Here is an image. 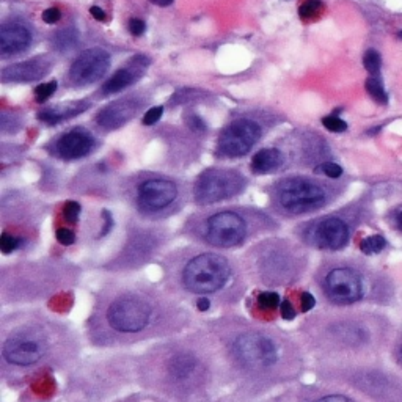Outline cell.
<instances>
[{"label":"cell","instance_id":"1","mask_svg":"<svg viewBox=\"0 0 402 402\" xmlns=\"http://www.w3.org/2000/svg\"><path fill=\"white\" fill-rule=\"evenodd\" d=\"M231 269L228 261L220 254L205 253L190 259L185 265L183 279L188 290L197 294L219 291L226 285Z\"/></svg>","mask_w":402,"mask_h":402},{"label":"cell","instance_id":"2","mask_svg":"<svg viewBox=\"0 0 402 402\" xmlns=\"http://www.w3.org/2000/svg\"><path fill=\"white\" fill-rule=\"evenodd\" d=\"M245 181L242 174L234 170H208L198 179L195 185V198L203 205H211L215 201H222L225 198L234 197L243 189Z\"/></svg>","mask_w":402,"mask_h":402},{"label":"cell","instance_id":"3","mask_svg":"<svg viewBox=\"0 0 402 402\" xmlns=\"http://www.w3.org/2000/svg\"><path fill=\"white\" fill-rule=\"evenodd\" d=\"M279 200L286 211L300 214L319 208L325 201V192L313 181L292 178L280 185Z\"/></svg>","mask_w":402,"mask_h":402},{"label":"cell","instance_id":"4","mask_svg":"<svg viewBox=\"0 0 402 402\" xmlns=\"http://www.w3.org/2000/svg\"><path fill=\"white\" fill-rule=\"evenodd\" d=\"M109 324L118 332L135 333L143 330L151 319V307L137 297L115 300L107 311Z\"/></svg>","mask_w":402,"mask_h":402},{"label":"cell","instance_id":"5","mask_svg":"<svg viewBox=\"0 0 402 402\" xmlns=\"http://www.w3.org/2000/svg\"><path fill=\"white\" fill-rule=\"evenodd\" d=\"M261 137L259 124L248 118H239L223 129L219 139V151L226 157H241L250 151Z\"/></svg>","mask_w":402,"mask_h":402},{"label":"cell","instance_id":"6","mask_svg":"<svg viewBox=\"0 0 402 402\" xmlns=\"http://www.w3.org/2000/svg\"><path fill=\"white\" fill-rule=\"evenodd\" d=\"M247 223L239 214L225 211L212 215L206 223V239L215 247H234L245 239Z\"/></svg>","mask_w":402,"mask_h":402},{"label":"cell","instance_id":"7","mask_svg":"<svg viewBox=\"0 0 402 402\" xmlns=\"http://www.w3.org/2000/svg\"><path fill=\"white\" fill-rule=\"evenodd\" d=\"M234 352L247 366H270L279 360L275 344L258 333H247L236 339Z\"/></svg>","mask_w":402,"mask_h":402},{"label":"cell","instance_id":"8","mask_svg":"<svg viewBox=\"0 0 402 402\" xmlns=\"http://www.w3.org/2000/svg\"><path fill=\"white\" fill-rule=\"evenodd\" d=\"M110 68V55L104 49L94 48L83 52L72 61L70 68V79L72 83L90 85L98 82Z\"/></svg>","mask_w":402,"mask_h":402},{"label":"cell","instance_id":"9","mask_svg":"<svg viewBox=\"0 0 402 402\" xmlns=\"http://www.w3.org/2000/svg\"><path fill=\"white\" fill-rule=\"evenodd\" d=\"M325 291L333 302L354 303L363 296V281L352 269H333L325 279Z\"/></svg>","mask_w":402,"mask_h":402},{"label":"cell","instance_id":"10","mask_svg":"<svg viewBox=\"0 0 402 402\" xmlns=\"http://www.w3.org/2000/svg\"><path fill=\"white\" fill-rule=\"evenodd\" d=\"M46 352V343L32 333H18L11 336L3 346V356L13 365H33Z\"/></svg>","mask_w":402,"mask_h":402},{"label":"cell","instance_id":"11","mask_svg":"<svg viewBox=\"0 0 402 402\" xmlns=\"http://www.w3.org/2000/svg\"><path fill=\"white\" fill-rule=\"evenodd\" d=\"M177 184L168 179H150L139 188V201L148 211H161L177 200Z\"/></svg>","mask_w":402,"mask_h":402},{"label":"cell","instance_id":"12","mask_svg":"<svg viewBox=\"0 0 402 402\" xmlns=\"http://www.w3.org/2000/svg\"><path fill=\"white\" fill-rule=\"evenodd\" d=\"M311 241L316 247L325 250H338L343 248L349 241L348 225L339 219H325L314 226L311 233Z\"/></svg>","mask_w":402,"mask_h":402},{"label":"cell","instance_id":"13","mask_svg":"<svg viewBox=\"0 0 402 402\" xmlns=\"http://www.w3.org/2000/svg\"><path fill=\"white\" fill-rule=\"evenodd\" d=\"M57 152L61 159L74 161L85 157L94 148V137L83 128H76L61 135L55 145Z\"/></svg>","mask_w":402,"mask_h":402},{"label":"cell","instance_id":"14","mask_svg":"<svg viewBox=\"0 0 402 402\" xmlns=\"http://www.w3.org/2000/svg\"><path fill=\"white\" fill-rule=\"evenodd\" d=\"M140 107V103L135 99H120L117 103H112L99 113L96 121L104 129H117L121 128L124 123H128L135 115V112Z\"/></svg>","mask_w":402,"mask_h":402},{"label":"cell","instance_id":"15","mask_svg":"<svg viewBox=\"0 0 402 402\" xmlns=\"http://www.w3.org/2000/svg\"><path fill=\"white\" fill-rule=\"evenodd\" d=\"M150 65V60L146 57H135L134 61L128 68H121L113 74L109 81L104 83V93L113 94L121 92V90L131 87L140 79V74L146 70V66Z\"/></svg>","mask_w":402,"mask_h":402},{"label":"cell","instance_id":"16","mask_svg":"<svg viewBox=\"0 0 402 402\" xmlns=\"http://www.w3.org/2000/svg\"><path fill=\"white\" fill-rule=\"evenodd\" d=\"M49 71V61L33 59L21 63L10 65L2 71L3 82H32L41 79Z\"/></svg>","mask_w":402,"mask_h":402},{"label":"cell","instance_id":"17","mask_svg":"<svg viewBox=\"0 0 402 402\" xmlns=\"http://www.w3.org/2000/svg\"><path fill=\"white\" fill-rule=\"evenodd\" d=\"M32 43V33L21 24H3L0 28V50L3 57L19 54Z\"/></svg>","mask_w":402,"mask_h":402},{"label":"cell","instance_id":"18","mask_svg":"<svg viewBox=\"0 0 402 402\" xmlns=\"http://www.w3.org/2000/svg\"><path fill=\"white\" fill-rule=\"evenodd\" d=\"M90 103L87 101H79V103L74 104H68L65 107H52V109H48V110H43L39 112L38 118L41 121H46L49 124H57L60 121H65V120H70L72 117H77L81 115L82 112H85L87 109H90Z\"/></svg>","mask_w":402,"mask_h":402},{"label":"cell","instance_id":"19","mask_svg":"<svg viewBox=\"0 0 402 402\" xmlns=\"http://www.w3.org/2000/svg\"><path fill=\"white\" fill-rule=\"evenodd\" d=\"M285 157H283L280 150L275 148H265L258 151L252 159V168L257 173H269L272 170L279 168Z\"/></svg>","mask_w":402,"mask_h":402},{"label":"cell","instance_id":"20","mask_svg":"<svg viewBox=\"0 0 402 402\" xmlns=\"http://www.w3.org/2000/svg\"><path fill=\"white\" fill-rule=\"evenodd\" d=\"M194 368H195V360L192 359L190 355H179L177 356V360L173 361L172 371L178 377L184 379V377H188L192 371H194Z\"/></svg>","mask_w":402,"mask_h":402},{"label":"cell","instance_id":"21","mask_svg":"<svg viewBox=\"0 0 402 402\" xmlns=\"http://www.w3.org/2000/svg\"><path fill=\"white\" fill-rule=\"evenodd\" d=\"M366 90H368V93H370L372 98H374V101H377L379 104H382V105L388 104V94L385 93L383 85L381 83V81H379L377 77L368 79V81H366Z\"/></svg>","mask_w":402,"mask_h":402},{"label":"cell","instance_id":"22","mask_svg":"<svg viewBox=\"0 0 402 402\" xmlns=\"http://www.w3.org/2000/svg\"><path fill=\"white\" fill-rule=\"evenodd\" d=\"M385 245H387L385 237L376 234V236H370V237H366V239L361 241L360 248L365 254H376L379 252H382Z\"/></svg>","mask_w":402,"mask_h":402},{"label":"cell","instance_id":"23","mask_svg":"<svg viewBox=\"0 0 402 402\" xmlns=\"http://www.w3.org/2000/svg\"><path fill=\"white\" fill-rule=\"evenodd\" d=\"M324 10V3L321 0H305L299 7V16L302 19H311L318 16Z\"/></svg>","mask_w":402,"mask_h":402},{"label":"cell","instance_id":"24","mask_svg":"<svg viewBox=\"0 0 402 402\" xmlns=\"http://www.w3.org/2000/svg\"><path fill=\"white\" fill-rule=\"evenodd\" d=\"M363 65L366 68V71L370 72L371 76H377L379 71H381V66H382V59L381 55H379L377 50L374 49H370L363 57Z\"/></svg>","mask_w":402,"mask_h":402},{"label":"cell","instance_id":"25","mask_svg":"<svg viewBox=\"0 0 402 402\" xmlns=\"http://www.w3.org/2000/svg\"><path fill=\"white\" fill-rule=\"evenodd\" d=\"M57 87H59V83L57 81H50L48 83H41L38 85L35 88V98H37V103H46V101L57 92Z\"/></svg>","mask_w":402,"mask_h":402},{"label":"cell","instance_id":"26","mask_svg":"<svg viewBox=\"0 0 402 402\" xmlns=\"http://www.w3.org/2000/svg\"><path fill=\"white\" fill-rule=\"evenodd\" d=\"M322 124L330 132H344L348 129V123L343 121L341 118L336 115H328L322 118Z\"/></svg>","mask_w":402,"mask_h":402},{"label":"cell","instance_id":"27","mask_svg":"<svg viewBox=\"0 0 402 402\" xmlns=\"http://www.w3.org/2000/svg\"><path fill=\"white\" fill-rule=\"evenodd\" d=\"M258 302L261 305V308L265 310H274L281 305L280 296L277 292H263L261 296L258 297Z\"/></svg>","mask_w":402,"mask_h":402},{"label":"cell","instance_id":"28","mask_svg":"<svg viewBox=\"0 0 402 402\" xmlns=\"http://www.w3.org/2000/svg\"><path fill=\"white\" fill-rule=\"evenodd\" d=\"M21 245V239L16 236H11L8 233H3L0 237V248H2L3 253H11L14 252L16 248Z\"/></svg>","mask_w":402,"mask_h":402},{"label":"cell","instance_id":"29","mask_svg":"<svg viewBox=\"0 0 402 402\" xmlns=\"http://www.w3.org/2000/svg\"><path fill=\"white\" fill-rule=\"evenodd\" d=\"M65 219L70 223H76L79 220V215H81V205L77 201H68L63 208Z\"/></svg>","mask_w":402,"mask_h":402},{"label":"cell","instance_id":"30","mask_svg":"<svg viewBox=\"0 0 402 402\" xmlns=\"http://www.w3.org/2000/svg\"><path fill=\"white\" fill-rule=\"evenodd\" d=\"M319 170L324 174H327L328 178H333V179H336V178H339L343 174V168L339 167L338 163H335V162H325V163H322Z\"/></svg>","mask_w":402,"mask_h":402},{"label":"cell","instance_id":"31","mask_svg":"<svg viewBox=\"0 0 402 402\" xmlns=\"http://www.w3.org/2000/svg\"><path fill=\"white\" fill-rule=\"evenodd\" d=\"M162 113H163V107H161V105L152 107V109H150L148 112L145 113L143 124H146V126H151V124H156L162 118Z\"/></svg>","mask_w":402,"mask_h":402},{"label":"cell","instance_id":"32","mask_svg":"<svg viewBox=\"0 0 402 402\" xmlns=\"http://www.w3.org/2000/svg\"><path fill=\"white\" fill-rule=\"evenodd\" d=\"M74 239H76V236L71 230H68V228L57 230V241H59L60 243H63V245H71V243L74 242Z\"/></svg>","mask_w":402,"mask_h":402},{"label":"cell","instance_id":"33","mask_svg":"<svg viewBox=\"0 0 402 402\" xmlns=\"http://www.w3.org/2000/svg\"><path fill=\"white\" fill-rule=\"evenodd\" d=\"M145 28H146V24L141 19H137V18H134L129 21V32L132 33L134 37H140V35H143L145 33Z\"/></svg>","mask_w":402,"mask_h":402},{"label":"cell","instance_id":"34","mask_svg":"<svg viewBox=\"0 0 402 402\" xmlns=\"http://www.w3.org/2000/svg\"><path fill=\"white\" fill-rule=\"evenodd\" d=\"M60 19H61V11L59 8H48L43 13V21L46 22V24H55V22H59Z\"/></svg>","mask_w":402,"mask_h":402},{"label":"cell","instance_id":"35","mask_svg":"<svg viewBox=\"0 0 402 402\" xmlns=\"http://www.w3.org/2000/svg\"><path fill=\"white\" fill-rule=\"evenodd\" d=\"M280 313L283 316V319H286V321H292L294 318H296V311H294L290 300H283L280 305Z\"/></svg>","mask_w":402,"mask_h":402},{"label":"cell","instance_id":"36","mask_svg":"<svg viewBox=\"0 0 402 402\" xmlns=\"http://www.w3.org/2000/svg\"><path fill=\"white\" fill-rule=\"evenodd\" d=\"M189 126L190 129H194V131H198V132H203V131H206V123L201 120L200 117H197V115H192L189 118Z\"/></svg>","mask_w":402,"mask_h":402},{"label":"cell","instance_id":"37","mask_svg":"<svg viewBox=\"0 0 402 402\" xmlns=\"http://www.w3.org/2000/svg\"><path fill=\"white\" fill-rule=\"evenodd\" d=\"M314 303H316V300L310 292L302 294V311H310L311 308L314 307Z\"/></svg>","mask_w":402,"mask_h":402},{"label":"cell","instance_id":"38","mask_svg":"<svg viewBox=\"0 0 402 402\" xmlns=\"http://www.w3.org/2000/svg\"><path fill=\"white\" fill-rule=\"evenodd\" d=\"M316 402H352L346 396H339V394H332V396H325V398H322Z\"/></svg>","mask_w":402,"mask_h":402},{"label":"cell","instance_id":"39","mask_svg":"<svg viewBox=\"0 0 402 402\" xmlns=\"http://www.w3.org/2000/svg\"><path fill=\"white\" fill-rule=\"evenodd\" d=\"M90 14H92L96 21H105L104 10L99 8V7H92V8H90Z\"/></svg>","mask_w":402,"mask_h":402},{"label":"cell","instance_id":"40","mask_svg":"<svg viewBox=\"0 0 402 402\" xmlns=\"http://www.w3.org/2000/svg\"><path fill=\"white\" fill-rule=\"evenodd\" d=\"M150 2L157 5V7H168V5L173 3V0H150Z\"/></svg>","mask_w":402,"mask_h":402},{"label":"cell","instance_id":"41","mask_svg":"<svg viewBox=\"0 0 402 402\" xmlns=\"http://www.w3.org/2000/svg\"><path fill=\"white\" fill-rule=\"evenodd\" d=\"M209 300L208 299H200L198 300V310H201V311H206L209 308Z\"/></svg>","mask_w":402,"mask_h":402},{"label":"cell","instance_id":"42","mask_svg":"<svg viewBox=\"0 0 402 402\" xmlns=\"http://www.w3.org/2000/svg\"><path fill=\"white\" fill-rule=\"evenodd\" d=\"M399 225H401V226H402V214H401V215H399Z\"/></svg>","mask_w":402,"mask_h":402},{"label":"cell","instance_id":"43","mask_svg":"<svg viewBox=\"0 0 402 402\" xmlns=\"http://www.w3.org/2000/svg\"><path fill=\"white\" fill-rule=\"evenodd\" d=\"M398 37H399V38H401V39H402V30H401V32H399V33H398Z\"/></svg>","mask_w":402,"mask_h":402},{"label":"cell","instance_id":"44","mask_svg":"<svg viewBox=\"0 0 402 402\" xmlns=\"http://www.w3.org/2000/svg\"><path fill=\"white\" fill-rule=\"evenodd\" d=\"M401 352H402V349H401Z\"/></svg>","mask_w":402,"mask_h":402}]
</instances>
